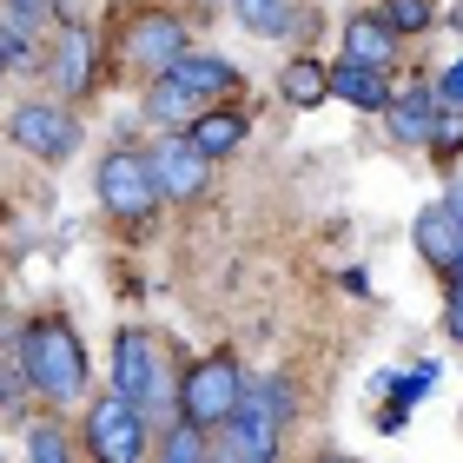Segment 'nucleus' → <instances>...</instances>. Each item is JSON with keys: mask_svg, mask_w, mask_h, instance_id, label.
I'll return each instance as SVG.
<instances>
[{"mask_svg": "<svg viewBox=\"0 0 463 463\" xmlns=\"http://www.w3.org/2000/svg\"><path fill=\"white\" fill-rule=\"evenodd\" d=\"M291 417V397L285 384H271V377H259V384H245L239 411L219 424V463H271L279 457V430Z\"/></svg>", "mask_w": 463, "mask_h": 463, "instance_id": "nucleus-1", "label": "nucleus"}, {"mask_svg": "<svg viewBox=\"0 0 463 463\" xmlns=\"http://www.w3.org/2000/svg\"><path fill=\"white\" fill-rule=\"evenodd\" d=\"M20 364H27L33 391L53 397V404H73L80 391H87V351H80V338L60 318H40L27 331V345H20Z\"/></svg>", "mask_w": 463, "mask_h": 463, "instance_id": "nucleus-2", "label": "nucleus"}, {"mask_svg": "<svg viewBox=\"0 0 463 463\" xmlns=\"http://www.w3.org/2000/svg\"><path fill=\"white\" fill-rule=\"evenodd\" d=\"M113 397H126L133 411H159L165 397H173L165 351L146 338V331H119L113 338Z\"/></svg>", "mask_w": 463, "mask_h": 463, "instance_id": "nucleus-3", "label": "nucleus"}, {"mask_svg": "<svg viewBox=\"0 0 463 463\" xmlns=\"http://www.w3.org/2000/svg\"><path fill=\"white\" fill-rule=\"evenodd\" d=\"M239 397H245V377H239L232 357H205V364H193L179 377V417L193 430H219L239 411Z\"/></svg>", "mask_w": 463, "mask_h": 463, "instance_id": "nucleus-4", "label": "nucleus"}, {"mask_svg": "<svg viewBox=\"0 0 463 463\" xmlns=\"http://www.w3.org/2000/svg\"><path fill=\"white\" fill-rule=\"evenodd\" d=\"M99 205H107L113 219H153L159 213V179H153V159L146 153H113L99 165Z\"/></svg>", "mask_w": 463, "mask_h": 463, "instance_id": "nucleus-5", "label": "nucleus"}, {"mask_svg": "<svg viewBox=\"0 0 463 463\" xmlns=\"http://www.w3.org/2000/svg\"><path fill=\"white\" fill-rule=\"evenodd\" d=\"M87 444L99 463H146V411H133L126 397H99L87 411Z\"/></svg>", "mask_w": 463, "mask_h": 463, "instance_id": "nucleus-6", "label": "nucleus"}, {"mask_svg": "<svg viewBox=\"0 0 463 463\" xmlns=\"http://www.w3.org/2000/svg\"><path fill=\"white\" fill-rule=\"evenodd\" d=\"M7 133H14V146H27V153H40V159H67L73 146H80L73 113H67V107H47V99L20 107V113L7 119Z\"/></svg>", "mask_w": 463, "mask_h": 463, "instance_id": "nucleus-7", "label": "nucleus"}, {"mask_svg": "<svg viewBox=\"0 0 463 463\" xmlns=\"http://www.w3.org/2000/svg\"><path fill=\"white\" fill-rule=\"evenodd\" d=\"M179 53H185V27H179L173 14H139V20H126V60H133V67L165 73Z\"/></svg>", "mask_w": 463, "mask_h": 463, "instance_id": "nucleus-8", "label": "nucleus"}, {"mask_svg": "<svg viewBox=\"0 0 463 463\" xmlns=\"http://www.w3.org/2000/svg\"><path fill=\"white\" fill-rule=\"evenodd\" d=\"M146 159H153L159 199H193L199 185H205V165H213V159H199V146L185 139V133H179V139H165V146H153Z\"/></svg>", "mask_w": 463, "mask_h": 463, "instance_id": "nucleus-9", "label": "nucleus"}, {"mask_svg": "<svg viewBox=\"0 0 463 463\" xmlns=\"http://www.w3.org/2000/svg\"><path fill=\"white\" fill-rule=\"evenodd\" d=\"M159 80H173V87L193 93L199 107H205V99H219V93H239V67H232V60H213V53H179Z\"/></svg>", "mask_w": 463, "mask_h": 463, "instance_id": "nucleus-10", "label": "nucleus"}, {"mask_svg": "<svg viewBox=\"0 0 463 463\" xmlns=\"http://www.w3.org/2000/svg\"><path fill=\"white\" fill-rule=\"evenodd\" d=\"M417 251H424V265H437V271H450V279H457V265H463V225L444 213V205L417 213Z\"/></svg>", "mask_w": 463, "mask_h": 463, "instance_id": "nucleus-11", "label": "nucleus"}, {"mask_svg": "<svg viewBox=\"0 0 463 463\" xmlns=\"http://www.w3.org/2000/svg\"><path fill=\"white\" fill-rule=\"evenodd\" d=\"M345 60H351V67H377V73H384L391 60H397V33L384 27V20L357 14L351 27H345Z\"/></svg>", "mask_w": 463, "mask_h": 463, "instance_id": "nucleus-12", "label": "nucleus"}, {"mask_svg": "<svg viewBox=\"0 0 463 463\" xmlns=\"http://www.w3.org/2000/svg\"><path fill=\"white\" fill-rule=\"evenodd\" d=\"M391 139H404V146L437 139V93L430 87H411L391 99Z\"/></svg>", "mask_w": 463, "mask_h": 463, "instance_id": "nucleus-13", "label": "nucleus"}, {"mask_svg": "<svg viewBox=\"0 0 463 463\" xmlns=\"http://www.w3.org/2000/svg\"><path fill=\"white\" fill-rule=\"evenodd\" d=\"M331 93L351 99V107H391V80L377 73V67H351V60H338V73H331Z\"/></svg>", "mask_w": 463, "mask_h": 463, "instance_id": "nucleus-14", "label": "nucleus"}, {"mask_svg": "<svg viewBox=\"0 0 463 463\" xmlns=\"http://www.w3.org/2000/svg\"><path fill=\"white\" fill-rule=\"evenodd\" d=\"M185 139L199 146V159H225L232 146L245 139V119L239 113H199L193 126H185Z\"/></svg>", "mask_w": 463, "mask_h": 463, "instance_id": "nucleus-15", "label": "nucleus"}, {"mask_svg": "<svg viewBox=\"0 0 463 463\" xmlns=\"http://www.w3.org/2000/svg\"><path fill=\"white\" fill-rule=\"evenodd\" d=\"M279 93L291 99V107H318V99H331V73L318 67V60H285Z\"/></svg>", "mask_w": 463, "mask_h": 463, "instance_id": "nucleus-16", "label": "nucleus"}, {"mask_svg": "<svg viewBox=\"0 0 463 463\" xmlns=\"http://www.w3.org/2000/svg\"><path fill=\"white\" fill-rule=\"evenodd\" d=\"M53 80H60V93H80V87L93 80V40H87V33H67V40H60Z\"/></svg>", "mask_w": 463, "mask_h": 463, "instance_id": "nucleus-17", "label": "nucleus"}, {"mask_svg": "<svg viewBox=\"0 0 463 463\" xmlns=\"http://www.w3.org/2000/svg\"><path fill=\"white\" fill-rule=\"evenodd\" d=\"M146 113L165 119V126H179V119H199V99H193V93H179L173 80H153V93H146Z\"/></svg>", "mask_w": 463, "mask_h": 463, "instance_id": "nucleus-18", "label": "nucleus"}, {"mask_svg": "<svg viewBox=\"0 0 463 463\" xmlns=\"http://www.w3.org/2000/svg\"><path fill=\"white\" fill-rule=\"evenodd\" d=\"M239 7V20L251 33H285L291 27V0H232Z\"/></svg>", "mask_w": 463, "mask_h": 463, "instance_id": "nucleus-19", "label": "nucleus"}, {"mask_svg": "<svg viewBox=\"0 0 463 463\" xmlns=\"http://www.w3.org/2000/svg\"><path fill=\"white\" fill-rule=\"evenodd\" d=\"M377 20H384L391 33H424L430 27V0H384V14H377Z\"/></svg>", "mask_w": 463, "mask_h": 463, "instance_id": "nucleus-20", "label": "nucleus"}, {"mask_svg": "<svg viewBox=\"0 0 463 463\" xmlns=\"http://www.w3.org/2000/svg\"><path fill=\"white\" fill-rule=\"evenodd\" d=\"M159 463H205V430H173L165 437V450H159Z\"/></svg>", "mask_w": 463, "mask_h": 463, "instance_id": "nucleus-21", "label": "nucleus"}, {"mask_svg": "<svg viewBox=\"0 0 463 463\" xmlns=\"http://www.w3.org/2000/svg\"><path fill=\"white\" fill-rule=\"evenodd\" d=\"M27 463H73V450H67V437H60L53 424H40L27 437Z\"/></svg>", "mask_w": 463, "mask_h": 463, "instance_id": "nucleus-22", "label": "nucleus"}, {"mask_svg": "<svg viewBox=\"0 0 463 463\" xmlns=\"http://www.w3.org/2000/svg\"><path fill=\"white\" fill-rule=\"evenodd\" d=\"M47 7H53V0H7V14H14V27H20V33H27Z\"/></svg>", "mask_w": 463, "mask_h": 463, "instance_id": "nucleus-23", "label": "nucleus"}, {"mask_svg": "<svg viewBox=\"0 0 463 463\" xmlns=\"http://www.w3.org/2000/svg\"><path fill=\"white\" fill-rule=\"evenodd\" d=\"M444 325H450V338L463 345V279H450V305H444Z\"/></svg>", "mask_w": 463, "mask_h": 463, "instance_id": "nucleus-24", "label": "nucleus"}, {"mask_svg": "<svg viewBox=\"0 0 463 463\" xmlns=\"http://www.w3.org/2000/svg\"><path fill=\"white\" fill-rule=\"evenodd\" d=\"M437 99H463V60L444 73V87H437Z\"/></svg>", "mask_w": 463, "mask_h": 463, "instance_id": "nucleus-25", "label": "nucleus"}, {"mask_svg": "<svg viewBox=\"0 0 463 463\" xmlns=\"http://www.w3.org/2000/svg\"><path fill=\"white\" fill-rule=\"evenodd\" d=\"M444 213H450V219L463 225V185H450V193H444Z\"/></svg>", "mask_w": 463, "mask_h": 463, "instance_id": "nucleus-26", "label": "nucleus"}, {"mask_svg": "<svg viewBox=\"0 0 463 463\" xmlns=\"http://www.w3.org/2000/svg\"><path fill=\"white\" fill-rule=\"evenodd\" d=\"M457 279H463V265H457Z\"/></svg>", "mask_w": 463, "mask_h": 463, "instance_id": "nucleus-27", "label": "nucleus"}, {"mask_svg": "<svg viewBox=\"0 0 463 463\" xmlns=\"http://www.w3.org/2000/svg\"><path fill=\"white\" fill-rule=\"evenodd\" d=\"M0 67H7V60H0Z\"/></svg>", "mask_w": 463, "mask_h": 463, "instance_id": "nucleus-28", "label": "nucleus"}]
</instances>
